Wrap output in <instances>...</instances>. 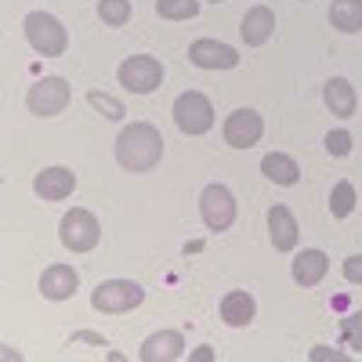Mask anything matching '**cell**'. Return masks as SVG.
<instances>
[{
    "label": "cell",
    "instance_id": "cell-1",
    "mask_svg": "<svg viewBox=\"0 0 362 362\" xmlns=\"http://www.w3.org/2000/svg\"><path fill=\"white\" fill-rule=\"evenodd\" d=\"M163 160V134L153 124H131L116 138V163L131 174H148Z\"/></svg>",
    "mask_w": 362,
    "mask_h": 362
},
{
    "label": "cell",
    "instance_id": "cell-2",
    "mask_svg": "<svg viewBox=\"0 0 362 362\" xmlns=\"http://www.w3.org/2000/svg\"><path fill=\"white\" fill-rule=\"evenodd\" d=\"M22 29H25V40L33 44V51L44 54V58H58V54H66V47H69L66 25L58 22L54 15H47V11H29Z\"/></svg>",
    "mask_w": 362,
    "mask_h": 362
},
{
    "label": "cell",
    "instance_id": "cell-3",
    "mask_svg": "<svg viewBox=\"0 0 362 362\" xmlns=\"http://www.w3.org/2000/svg\"><path fill=\"white\" fill-rule=\"evenodd\" d=\"M145 300V290L131 279H109V283H98L95 293H90V305L105 315H124L131 308H138Z\"/></svg>",
    "mask_w": 362,
    "mask_h": 362
},
{
    "label": "cell",
    "instance_id": "cell-4",
    "mask_svg": "<svg viewBox=\"0 0 362 362\" xmlns=\"http://www.w3.org/2000/svg\"><path fill=\"white\" fill-rule=\"evenodd\" d=\"M174 124L181 134H206L214 127V105H210L206 95L199 90H185V95H177L174 102Z\"/></svg>",
    "mask_w": 362,
    "mask_h": 362
},
{
    "label": "cell",
    "instance_id": "cell-5",
    "mask_svg": "<svg viewBox=\"0 0 362 362\" xmlns=\"http://www.w3.org/2000/svg\"><path fill=\"white\" fill-rule=\"evenodd\" d=\"M98 218L90 214V210H69V214L62 218V225H58V239H62V247L73 250V254H87L98 247Z\"/></svg>",
    "mask_w": 362,
    "mask_h": 362
},
{
    "label": "cell",
    "instance_id": "cell-6",
    "mask_svg": "<svg viewBox=\"0 0 362 362\" xmlns=\"http://www.w3.org/2000/svg\"><path fill=\"white\" fill-rule=\"evenodd\" d=\"M73 98V90L62 76H44L37 80L33 87H29V95H25V105L33 116H58Z\"/></svg>",
    "mask_w": 362,
    "mask_h": 362
},
{
    "label": "cell",
    "instance_id": "cell-7",
    "mask_svg": "<svg viewBox=\"0 0 362 362\" xmlns=\"http://www.w3.org/2000/svg\"><path fill=\"white\" fill-rule=\"evenodd\" d=\"M119 83H124L131 95H153L163 83V66L148 54H131L124 66H119Z\"/></svg>",
    "mask_w": 362,
    "mask_h": 362
},
{
    "label": "cell",
    "instance_id": "cell-8",
    "mask_svg": "<svg viewBox=\"0 0 362 362\" xmlns=\"http://www.w3.org/2000/svg\"><path fill=\"white\" fill-rule=\"evenodd\" d=\"M199 214L210 232H225L235 221V196L225 185H206L199 196Z\"/></svg>",
    "mask_w": 362,
    "mask_h": 362
},
{
    "label": "cell",
    "instance_id": "cell-9",
    "mask_svg": "<svg viewBox=\"0 0 362 362\" xmlns=\"http://www.w3.org/2000/svg\"><path fill=\"white\" fill-rule=\"evenodd\" d=\"M261 134H264V119L257 109H235L225 119V141L232 148H250L261 141Z\"/></svg>",
    "mask_w": 362,
    "mask_h": 362
},
{
    "label": "cell",
    "instance_id": "cell-10",
    "mask_svg": "<svg viewBox=\"0 0 362 362\" xmlns=\"http://www.w3.org/2000/svg\"><path fill=\"white\" fill-rule=\"evenodd\" d=\"M189 62L199 69H232V66H239V54H235V47H228L221 40L203 37L189 47Z\"/></svg>",
    "mask_w": 362,
    "mask_h": 362
},
{
    "label": "cell",
    "instance_id": "cell-11",
    "mask_svg": "<svg viewBox=\"0 0 362 362\" xmlns=\"http://www.w3.org/2000/svg\"><path fill=\"white\" fill-rule=\"evenodd\" d=\"M73 189H76V174H73L69 167H44V170L33 177V192H37L40 199H51V203L73 196Z\"/></svg>",
    "mask_w": 362,
    "mask_h": 362
},
{
    "label": "cell",
    "instance_id": "cell-12",
    "mask_svg": "<svg viewBox=\"0 0 362 362\" xmlns=\"http://www.w3.org/2000/svg\"><path fill=\"white\" fill-rule=\"evenodd\" d=\"M181 355H185V337H181L177 329H160V334H153L138 351L141 362H174Z\"/></svg>",
    "mask_w": 362,
    "mask_h": 362
},
{
    "label": "cell",
    "instance_id": "cell-13",
    "mask_svg": "<svg viewBox=\"0 0 362 362\" xmlns=\"http://www.w3.org/2000/svg\"><path fill=\"white\" fill-rule=\"evenodd\" d=\"M76 286H80V276H76L73 264H51L40 276V293L47 300H66V297L76 293Z\"/></svg>",
    "mask_w": 362,
    "mask_h": 362
},
{
    "label": "cell",
    "instance_id": "cell-14",
    "mask_svg": "<svg viewBox=\"0 0 362 362\" xmlns=\"http://www.w3.org/2000/svg\"><path fill=\"white\" fill-rule=\"evenodd\" d=\"M268 232H272V247L283 250V254L297 247V235H300L297 218L290 214V210H286L283 203H276V206L268 210Z\"/></svg>",
    "mask_w": 362,
    "mask_h": 362
},
{
    "label": "cell",
    "instance_id": "cell-15",
    "mask_svg": "<svg viewBox=\"0 0 362 362\" xmlns=\"http://www.w3.org/2000/svg\"><path fill=\"white\" fill-rule=\"evenodd\" d=\"M322 102H326V109L334 112V116L348 119V116H355L358 95H355V87H351L344 76H329V80L322 83Z\"/></svg>",
    "mask_w": 362,
    "mask_h": 362
},
{
    "label": "cell",
    "instance_id": "cell-16",
    "mask_svg": "<svg viewBox=\"0 0 362 362\" xmlns=\"http://www.w3.org/2000/svg\"><path fill=\"white\" fill-rule=\"evenodd\" d=\"M239 33H243V40H247L250 47H261L272 33H276V15H272V8H264V4L250 8V11L243 15V25H239Z\"/></svg>",
    "mask_w": 362,
    "mask_h": 362
},
{
    "label": "cell",
    "instance_id": "cell-17",
    "mask_svg": "<svg viewBox=\"0 0 362 362\" xmlns=\"http://www.w3.org/2000/svg\"><path fill=\"white\" fill-rule=\"evenodd\" d=\"M254 315H257V305H254V297L247 290H232V293L221 297V319L228 326H235V329L239 326H250Z\"/></svg>",
    "mask_w": 362,
    "mask_h": 362
},
{
    "label": "cell",
    "instance_id": "cell-18",
    "mask_svg": "<svg viewBox=\"0 0 362 362\" xmlns=\"http://www.w3.org/2000/svg\"><path fill=\"white\" fill-rule=\"evenodd\" d=\"M326 272H329V257L322 250H305L293 261V283L297 286H315V283H322Z\"/></svg>",
    "mask_w": 362,
    "mask_h": 362
},
{
    "label": "cell",
    "instance_id": "cell-19",
    "mask_svg": "<svg viewBox=\"0 0 362 362\" xmlns=\"http://www.w3.org/2000/svg\"><path fill=\"white\" fill-rule=\"evenodd\" d=\"M261 174L268 181H276V185H297V181H300V167L286 153H268L261 160Z\"/></svg>",
    "mask_w": 362,
    "mask_h": 362
},
{
    "label": "cell",
    "instance_id": "cell-20",
    "mask_svg": "<svg viewBox=\"0 0 362 362\" xmlns=\"http://www.w3.org/2000/svg\"><path fill=\"white\" fill-rule=\"evenodd\" d=\"M329 22H334V29H341V33H358L362 29V0H334Z\"/></svg>",
    "mask_w": 362,
    "mask_h": 362
},
{
    "label": "cell",
    "instance_id": "cell-21",
    "mask_svg": "<svg viewBox=\"0 0 362 362\" xmlns=\"http://www.w3.org/2000/svg\"><path fill=\"white\" fill-rule=\"evenodd\" d=\"M156 11H160V18L185 22V18L199 15V0H156Z\"/></svg>",
    "mask_w": 362,
    "mask_h": 362
},
{
    "label": "cell",
    "instance_id": "cell-22",
    "mask_svg": "<svg viewBox=\"0 0 362 362\" xmlns=\"http://www.w3.org/2000/svg\"><path fill=\"white\" fill-rule=\"evenodd\" d=\"M355 210V185L351 181H337L334 192H329V214L334 218H348Z\"/></svg>",
    "mask_w": 362,
    "mask_h": 362
},
{
    "label": "cell",
    "instance_id": "cell-23",
    "mask_svg": "<svg viewBox=\"0 0 362 362\" xmlns=\"http://www.w3.org/2000/svg\"><path fill=\"white\" fill-rule=\"evenodd\" d=\"M98 18L105 25H124L131 22V0H98Z\"/></svg>",
    "mask_w": 362,
    "mask_h": 362
},
{
    "label": "cell",
    "instance_id": "cell-24",
    "mask_svg": "<svg viewBox=\"0 0 362 362\" xmlns=\"http://www.w3.org/2000/svg\"><path fill=\"white\" fill-rule=\"evenodd\" d=\"M87 102L95 105L105 119H124V116H127V112H124V102L112 98V95H102V90H87Z\"/></svg>",
    "mask_w": 362,
    "mask_h": 362
},
{
    "label": "cell",
    "instance_id": "cell-25",
    "mask_svg": "<svg viewBox=\"0 0 362 362\" xmlns=\"http://www.w3.org/2000/svg\"><path fill=\"white\" fill-rule=\"evenodd\" d=\"M341 334H344V344H348V348L362 351V312H355V315H348V319L341 322Z\"/></svg>",
    "mask_w": 362,
    "mask_h": 362
},
{
    "label": "cell",
    "instance_id": "cell-26",
    "mask_svg": "<svg viewBox=\"0 0 362 362\" xmlns=\"http://www.w3.org/2000/svg\"><path fill=\"white\" fill-rule=\"evenodd\" d=\"M326 153L329 156H348L351 153V134L348 131H329L326 134Z\"/></svg>",
    "mask_w": 362,
    "mask_h": 362
},
{
    "label": "cell",
    "instance_id": "cell-27",
    "mask_svg": "<svg viewBox=\"0 0 362 362\" xmlns=\"http://www.w3.org/2000/svg\"><path fill=\"white\" fill-rule=\"evenodd\" d=\"M344 279L348 283H362V254H351L344 261Z\"/></svg>",
    "mask_w": 362,
    "mask_h": 362
},
{
    "label": "cell",
    "instance_id": "cell-28",
    "mask_svg": "<svg viewBox=\"0 0 362 362\" xmlns=\"http://www.w3.org/2000/svg\"><path fill=\"white\" fill-rule=\"evenodd\" d=\"M312 358H315V362H326V358H334V362H344L348 355H344V351H329V348H312Z\"/></svg>",
    "mask_w": 362,
    "mask_h": 362
},
{
    "label": "cell",
    "instance_id": "cell-29",
    "mask_svg": "<svg viewBox=\"0 0 362 362\" xmlns=\"http://www.w3.org/2000/svg\"><path fill=\"white\" fill-rule=\"evenodd\" d=\"M73 341H87V344H98V348H109V344H105V337H98V334H87V329H83V334H76Z\"/></svg>",
    "mask_w": 362,
    "mask_h": 362
},
{
    "label": "cell",
    "instance_id": "cell-30",
    "mask_svg": "<svg viewBox=\"0 0 362 362\" xmlns=\"http://www.w3.org/2000/svg\"><path fill=\"white\" fill-rule=\"evenodd\" d=\"M192 358H196V362H210V358H214V351H210V348H199V351H192Z\"/></svg>",
    "mask_w": 362,
    "mask_h": 362
},
{
    "label": "cell",
    "instance_id": "cell-31",
    "mask_svg": "<svg viewBox=\"0 0 362 362\" xmlns=\"http://www.w3.org/2000/svg\"><path fill=\"white\" fill-rule=\"evenodd\" d=\"M214 4H221V0H214Z\"/></svg>",
    "mask_w": 362,
    "mask_h": 362
}]
</instances>
